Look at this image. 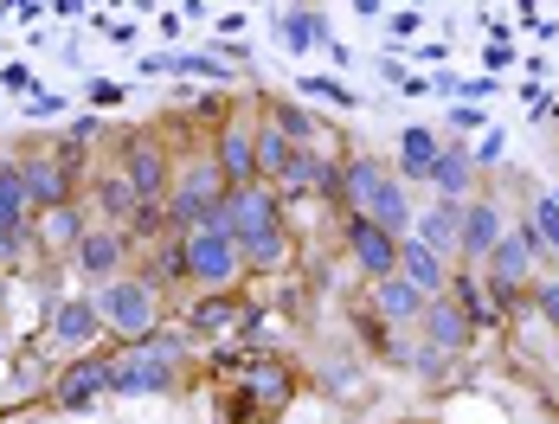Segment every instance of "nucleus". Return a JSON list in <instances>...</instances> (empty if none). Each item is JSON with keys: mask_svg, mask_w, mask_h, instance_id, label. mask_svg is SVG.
I'll use <instances>...</instances> for the list:
<instances>
[{"mask_svg": "<svg viewBox=\"0 0 559 424\" xmlns=\"http://www.w3.org/2000/svg\"><path fill=\"white\" fill-rule=\"evenodd\" d=\"M97 328H104L97 303H58V309H52V341H58V348H91V341H97Z\"/></svg>", "mask_w": 559, "mask_h": 424, "instance_id": "obj_16", "label": "nucleus"}, {"mask_svg": "<svg viewBox=\"0 0 559 424\" xmlns=\"http://www.w3.org/2000/svg\"><path fill=\"white\" fill-rule=\"evenodd\" d=\"M469 174H476V167H469V155H463V149H444V155H438V167H431L425 180L438 187V200L463 207V200H469Z\"/></svg>", "mask_w": 559, "mask_h": 424, "instance_id": "obj_19", "label": "nucleus"}, {"mask_svg": "<svg viewBox=\"0 0 559 424\" xmlns=\"http://www.w3.org/2000/svg\"><path fill=\"white\" fill-rule=\"evenodd\" d=\"M399 276H405L412 290H425V296H444V290H450V276H444V258H438L431 245H418L412 232L399 238Z\"/></svg>", "mask_w": 559, "mask_h": 424, "instance_id": "obj_12", "label": "nucleus"}, {"mask_svg": "<svg viewBox=\"0 0 559 424\" xmlns=\"http://www.w3.org/2000/svg\"><path fill=\"white\" fill-rule=\"evenodd\" d=\"M0 303H7V283H0Z\"/></svg>", "mask_w": 559, "mask_h": 424, "instance_id": "obj_35", "label": "nucleus"}, {"mask_svg": "<svg viewBox=\"0 0 559 424\" xmlns=\"http://www.w3.org/2000/svg\"><path fill=\"white\" fill-rule=\"evenodd\" d=\"M341 193H347V207H354V219H373L380 232H392V238H405L412 232V200H405V180L392 174L386 161H347L341 167Z\"/></svg>", "mask_w": 559, "mask_h": 424, "instance_id": "obj_2", "label": "nucleus"}, {"mask_svg": "<svg viewBox=\"0 0 559 424\" xmlns=\"http://www.w3.org/2000/svg\"><path fill=\"white\" fill-rule=\"evenodd\" d=\"M219 225L231 232V245H238V258L245 264H258V270H277L283 264V207H277V193L271 187H225V200H219Z\"/></svg>", "mask_w": 559, "mask_h": 424, "instance_id": "obj_1", "label": "nucleus"}, {"mask_svg": "<svg viewBox=\"0 0 559 424\" xmlns=\"http://www.w3.org/2000/svg\"><path fill=\"white\" fill-rule=\"evenodd\" d=\"M508 219L496 200H463V238H456V251H463V264H483L496 245H502Z\"/></svg>", "mask_w": 559, "mask_h": 424, "instance_id": "obj_9", "label": "nucleus"}, {"mask_svg": "<svg viewBox=\"0 0 559 424\" xmlns=\"http://www.w3.org/2000/svg\"><path fill=\"white\" fill-rule=\"evenodd\" d=\"M20 258V232H0V264H13Z\"/></svg>", "mask_w": 559, "mask_h": 424, "instance_id": "obj_34", "label": "nucleus"}, {"mask_svg": "<svg viewBox=\"0 0 559 424\" xmlns=\"http://www.w3.org/2000/svg\"><path fill=\"white\" fill-rule=\"evenodd\" d=\"M534 258H540V245H534V232H502V245L483 258V283H496V303H514L521 296V283H534Z\"/></svg>", "mask_w": 559, "mask_h": 424, "instance_id": "obj_7", "label": "nucleus"}, {"mask_svg": "<svg viewBox=\"0 0 559 424\" xmlns=\"http://www.w3.org/2000/svg\"><path fill=\"white\" fill-rule=\"evenodd\" d=\"M97 316L110 321L116 334L129 341H148L155 334V316H162V296H155V276H122L97 296Z\"/></svg>", "mask_w": 559, "mask_h": 424, "instance_id": "obj_3", "label": "nucleus"}, {"mask_svg": "<svg viewBox=\"0 0 559 424\" xmlns=\"http://www.w3.org/2000/svg\"><path fill=\"white\" fill-rule=\"evenodd\" d=\"M97 200H104L110 212H129V207H135V193H129V180H104V187H97Z\"/></svg>", "mask_w": 559, "mask_h": 424, "instance_id": "obj_31", "label": "nucleus"}, {"mask_svg": "<svg viewBox=\"0 0 559 424\" xmlns=\"http://www.w3.org/2000/svg\"><path fill=\"white\" fill-rule=\"evenodd\" d=\"M219 200H225L219 161H200V167L180 174V187H174V200L162 212H168L174 225H180V238H187V232H200V225H219Z\"/></svg>", "mask_w": 559, "mask_h": 424, "instance_id": "obj_4", "label": "nucleus"}, {"mask_svg": "<svg viewBox=\"0 0 559 424\" xmlns=\"http://www.w3.org/2000/svg\"><path fill=\"white\" fill-rule=\"evenodd\" d=\"M418 26H425V20H418V13H392V33H399V39H412V33H418Z\"/></svg>", "mask_w": 559, "mask_h": 424, "instance_id": "obj_32", "label": "nucleus"}, {"mask_svg": "<svg viewBox=\"0 0 559 424\" xmlns=\"http://www.w3.org/2000/svg\"><path fill=\"white\" fill-rule=\"evenodd\" d=\"M78 264L91 270V276H110L122 264V232H84L78 238Z\"/></svg>", "mask_w": 559, "mask_h": 424, "instance_id": "obj_21", "label": "nucleus"}, {"mask_svg": "<svg viewBox=\"0 0 559 424\" xmlns=\"http://www.w3.org/2000/svg\"><path fill=\"white\" fill-rule=\"evenodd\" d=\"M129 193H135V207H162V187H168V161H162V149L148 142V136H135L129 142Z\"/></svg>", "mask_w": 559, "mask_h": 424, "instance_id": "obj_11", "label": "nucleus"}, {"mask_svg": "<svg viewBox=\"0 0 559 424\" xmlns=\"http://www.w3.org/2000/svg\"><path fill=\"white\" fill-rule=\"evenodd\" d=\"M219 174L231 180V187H251V180H258V155H251V136H245V129H225Z\"/></svg>", "mask_w": 559, "mask_h": 424, "instance_id": "obj_20", "label": "nucleus"}, {"mask_svg": "<svg viewBox=\"0 0 559 424\" xmlns=\"http://www.w3.org/2000/svg\"><path fill=\"white\" fill-rule=\"evenodd\" d=\"M534 303H540V316L559 328V276H534Z\"/></svg>", "mask_w": 559, "mask_h": 424, "instance_id": "obj_30", "label": "nucleus"}, {"mask_svg": "<svg viewBox=\"0 0 559 424\" xmlns=\"http://www.w3.org/2000/svg\"><path fill=\"white\" fill-rule=\"evenodd\" d=\"M271 129H277V136L289 142V149H302V142L316 136V116H302L296 104H277V122H271Z\"/></svg>", "mask_w": 559, "mask_h": 424, "instance_id": "obj_27", "label": "nucleus"}, {"mask_svg": "<svg viewBox=\"0 0 559 424\" xmlns=\"http://www.w3.org/2000/svg\"><path fill=\"white\" fill-rule=\"evenodd\" d=\"M26 180H20V161H0V232H20L26 225Z\"/></svg>", "mask_w": 559, "mask_h": 424, "instance_id": "obj_22", "label": "nucleus"}, {"mask_svg": "<svg viewBox=\"0 0 559 424\" xmlns=\"http://www.w3.org/2000/svg\"><path fill=\"white\" fill-rule=\"evenodd\" d=\"M347 251H354V264L367 270L373 283L399 276V238H392V232H380L373 219H354V225H347Z\"/></svg>", "mask_w": 559, "mask_h": 424, "instance_id": "obj_8", "label": "nucleus"}, {"mask_svg": "<svg viewBox=\"0 0 559 424\" xmlns=\"http://www.w3.org/2000/svg\"><path fill=\"white\" fill-rule=\"evenodd\" d=\"M283 39L302 52V46H322L329 39V20L322 13H283Z\"/></svg>", "mask_w": 559, "mask_h": 424, "instance_id": "obj_25", "label": "nucleus"}, {"mask_svg": "<svg viewBox=\"0 0 559 424\" xmlns=\"http://www.w3.org/2000/svg\"><path fill=\"white\" fill-rule=\"evenodd\" d=\"M534 245L559 251V200H554V193H547V200H534Z\"/></svg>", "mask_w": 559, "mask_h": 424, "instance_id": "obj_28", "label": "nucleus"}, {"mask_svg": "<svg viewBox=\"0 0 559 424\" xmlns=\"http://www.w3.org/2000/svg\"><path fill=\"white\" fill-rule=\"evenodd\" d=\"M412 238H418V245H431L438 258H450V251H456V238H463V207L438 200V207L418 219V232H412Z\"/></svg>", "mask_w": 559, "mask_h": 424, "instance_id": "obj_17", "label": "nucleus"}, {"mask_svg": "<svg viewBox=\"0 0 559 424\" xmlns=\"http://www.w3.org/2000/svg\"><path fill=\"white\" fill-rule=\"evenodd\" d=\"M309 91H316V97H335V104H354V97H347V91H341V84H329V78H316V84H309Z\"/></svg>", "mask_w": 559, "mask_h": 424, "instance_id": "obj_33", "label": "nucleus"}, {"mask_svg": "<svg viewBox=\"0 0 559 424\" xmlns=\"http://www.w3.org/2000/svg\"><path fill=\"white\" fill-rule=\"evenodd\" d=\"M425 303H431V296H425V290H412L405 276L373 283V309H380L386 321H399V328H418V321H425Z\"/></svg>", "mask_w": 559, "mask_h": 424, "instance_id": "obj_15", "label": "nucleus"}, {"mask_svg": "<svg viewBox=\"0 0 559 424\" xmlns=\"http://www.w3.org/2000/svg\"><path fill=\"white\" fill-rule=\"evenodd\" d=\"M418 328H425V348H431V354H463V348H469V334H476V328H469V316H463L450 296H431Z\"/></svg>", "mask_w": 559, "mask_h": 424, "instance_id": "obj_10", "label": "nucleus"}, {"mask_svg": "<svg viewBox=\"0 0 559 424\" xmlns=\"http://www.w3.org/2000/svg\"><path fill=\"white\" fill-rule=\"evenodd\" d=\"M39 238H46L52 251H71V245L84 238V219H78V212H71V207H52V212H46V219H39Z\"/></svg>", "mask_w": 559, "mask_h": 424, "instance_id": "obj_24", "label": "nucleus"}, {"mask_svg": "<svg viewBox=\"0 0 559 424\" xmlns=\"http://www.w3.org/2000/svg\"><path fill=\"white\" fill-rule=\"evenodd\" d=\"M251 155H258V167H264V174H271V180H277L283 167H289V155H296V149H289V142H283L277 129H258V142H251Z\"/></svg>", "mask_w": 559, "mask_h": 424, "instance_id": "obj_26", "label": "nucleus"}, {"mask_svg": "<svg viewBox=\"0 0 559 424\" xmlns=\"http://www.w3.org/2000/svg\"><path fill=\"white\" fill-rule=\"evenodd\" d=\"M20 180H26V207H71L64 193H71V180H64V167L46 155H33V161H20Z\"/></svg>", "mask_w": 559, "mask_h": 424, "instance_id": "obj_14", "label": "nucleus"}, {"mask_svg": "<svg viewBox=\"0 0 559 424\" xmlns=\"http://www.w3.org/2000/svg\"><path fill=\"white\" fill-rule=\"evenodd\" d=\"M104 367H110V392H168L174 386V361L155 354V341H129Z\"/></svg>", "mask_w": 559, "mask_h": 424, "instance_id": "obj_6", "label": "nucleus"}, {"mask_svg": "<svg viewBox=\"0 0 559 424\" xmlns=\"http://www.w3.org/2000/svg\"><path fill=\"white\" fill-rule=\"evenodd\" d=\"M180 264L193 270L200 283H213V290H219V283L238 276L245 258H238V245H231V232H225V225H200V232H187V238H180Z\"/></svg>", "mask_w": 559, "mask_h": 424, "instance_id": "obj_5", "label": "nucleus"}, {"mask_svg": "<svg viewBox=\"0 0 559 424\" xmlns=\"http://www.w3.org/2000/svg\"><path fill=\"white\" fill-rule=\"evenodd\" d=\"M438 155H444V142H438L431 129H405V136H399V174H405V180H425V174L438 167Z\"/></svg>", "mask_w": 559, "mask_h": 424, "instance_id": "obj_18", "label": "nucleus"}, {"mask_svg": "<svg viewBox=\"0 0 559 424\" xmlns=\"http://www.w3.org/2000/svg\"><path fill=\"white\" fill-rule=\"evenodd\" d=\"M104 386H110V367H104V361H84V367L64 373V386H58V405H91Z\"/></svg>", "mask_w": 559, "mask_h": 424, "instance_id": "obj_23", "label": "nucleus"}, {"mask_svg": "<svg viewBox=\"0 0 559 424\" xmlns=\"http://www.w3.org/2000/svg\"><path fill=\"white\" fill-rule=\"evenodd\" d=\"M231 321H245L231 303H200V309H193V334H219V328H231Z\"/></svg>", "mask_w": 559, "mask_h": 424, "instance_id": "obj_29", "label": "nucleus"}, {"mask_svg": "<svg viewBox=\"0 0 559 424\" xmlns=\"http://www.w3.org/2000/svg\"><path fill=\"white\" fill-rule=\"evenodd\" d=\"M277 193H341V167L322 155H289V167L277 174Z\"/></svg>", "mask_w": 559, "mask_h": 424, "instance_id": "obj_13", "label": "nucleus"}]
</instances>
